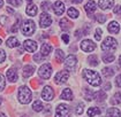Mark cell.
<instances>
[{
    "mask_svg": "<svg viewBox=\"0 0 121 117\" xmlns=\"http://www.w3.org/2000/svg\"><path fill=\"white\" fill-rule=\"evenodd\" d=\"M6 45L8 46L9 48H14V47H17L19 46V40L15 38V37H10L7 39L6 41Z\"/></svg>",
    "mask_w": 121,
    "mask_h": 117,
    "instance_id": "23",
    "label": "cell"
},
{
    "mask_svg": "<svg viewBox=\"0 0 121 117\" xmlns=\"http://www.w3.org/2000/svg\"><path fill=\"white\" fill-rule=\"evenodd\" d=\"M56 117H70V109L67 105H59L56 111Z\"/></svg>",
    "mask_w": 121,
    "mask_h": 117,
    "instance_id": "6",
    "label": "cell"
},
{
    "mask_svg": "<svg viewBox=\"0 0 121 117\" xmlns=\"http://www.w3.org/2000/svg\"><path fill=\"white\" fill-rule=\"evenodd\" d=\"M0 117H6V115H5V114H2V113H0Z\"/></svg>",
    "mask_w": 121,
    "mask_h": 117,
    "instance_id": "50",
    "label": "cell"
},
{
    "mask_svg": "<svg viewBox=\"0 0 121 117\" xmlns=\"http://www.w3.org/2000/svg\"><path fill=\"white\" fill-rule=\"evenodd\" d=\"M51 51H52V46L50 45V44H43L42 49H40V54L43 55V56H47V55L51 53Z\"/></svg>",
    "mask_w": 121,
    "mask_h": 117,
    "instance_id": "22",
    "label": "cell"
},
{
    "mask_svg": "<svg viewBox=\"0 0 121 117\" xmlns=\"http://www.w3.org/2000/svg\"><path fill=\"white\" fill-rule=\"evenodd\" d=\"M56 59L58 62H62V61H64L65 54H64V52H62L61 49H56Z\"/></svg>",
    "mask_w": 121,
    "mask_h": 117,
    "instance_id": "30",
    "label": "cell"
},
{
    "mask_svg": "<svg viewBox=\"0 0 121 117\" xmlns=\"http://www.w3.org/2000/svg\"><path fill=\"white\" fill-rule=\"evenodd\" d=\"M83 108H84V105L81 102V103H78L77 106H76V109H75V113H76V115L77 116H80V115H82V113H83Z\"/></svg>",
    "mask_w": 121,
    "mask_h": 117,
    "instance_id": "33",
    "label": "cell"
},
{
    "mask_svg": "<svg viewBox=\"0 0 121 117\" xmlns=\"http://www.w3.org/2000/svg\"><path fill=\"white\" fill-rule=\"evenodd\" d=\"M83 77L84 79L88 81L91 86H99L102 84V79H100V76L99 73L95 70H89V69H85L83 71Z\"/></svg>",
    "mask_w": 121,
    "mask_h": 117,
    "instance_id": "1",
    "label": "cell"
},
{
    "mask_svg": "<svg viewBox=\"0 0 121 117\" xmlns=\"http://www.w3.org/2000/svg\"><path fill=\"white\" fill-rule=\"evenodd\" d=\"M26 13L29 16H35L37 14V6L34 5V4H29L27 9H26Z\"/></svg>",
    "mask_w": 121,
    "mask_h": 117,
    "instance_id": "19",
    "label": "cell"
},
{
    "mask_svg": "<svg viewBox=\"0 0 121 117\" xmlns=\"http://www.w3.org/2000/svg\"><path fill=\"white\" fill-rule=\"evenodd\" d=\"M81 48H82V51L84 52H92L93 49L96 48V44L93 43L92 40H90V39H85L83 40L82 43H81Z\"/></svg>",
    "mask_w": 121,
    "mask_h": 117,
    "instance_id": "11",
    "label": "cell"
},
{
    "mask_svg": "<svg viewBox=\"0 0 121 117\" xmlns=\"http://www.w3.org/2000/svg\"><path fill=\"white\" fill-rule=\"evenodd\" d=\"M114 14H117V15H119V16H121V5L120 6H117L115 8H114Z\"/></svg>",
    "mask_w": 121,
    "mask_h": 117,
    "instance_id": "42",
    "label": "cell"
},
{
    "mask_svg": "<svg viewBox=\"0 0 121 117\" xmlns=\"http://www.w3.org/2000/svg\"><path fill=\"white\" fill-rule=\"evenodd\" d=\"M97 17H96V20L99 22V23H104L105 21H106V16L105 15H103V14H98V15H96Z\"/></svg>",
    "mask_w": 121,
    "mask_h": 117,
    "instance_id": "39",
    "label": "cell"
},
{
    "mask_svg": "<svg viewBox=\"0 0 121 117\" xmlns=\"http://www.w3.org/2000/svg\"><path fill=\"white\" fill-rule=\"evenodd\" d=\"M95 38H96V40H100V39H102V30H100V29H97V30H96Z\"/></svg>",
    "mask_w": 121,
    "mask_h": 117,
    "instance_id": "40",
    "label": "cell"
},
{
    "mask_svg": "<svg viewBox=\"0 0 121 117\" xmlns=\"http://www.w3.org/2000/svg\"><path fill=\"white\" fill-rule=\"evenodd\" d=\"M6 59V53L4 49H0V63H2Z\"/></svg>",
    "mask_w": 121,
    "mask_h": 117,
    "instance_id": "41",
    "label": "cell"
},
{
    "mask_svg": "<svg viewBox=\"0 0 121 117\" xmlns=\"http://www.w3.org/2000/svg\"><path fill=\"white\" fill-rule=\"evenodd\" d=\"M115 84H117V86H118V87H121V75H119V76L117 77Z\"/></svg>",
    "mask_w": 121,
    "mask_h": 117,
    "instance_id": "44",
    "label": "cell"
},
{
    "mask_svg": "<svg viewBox=\"0 0 121 117\" xmlns=\"http://www.w3.org/2000/svg\"><path fill=\"white\" fill-rule=\"evenodd\" d=\"M43 103H42V101H39V100H36L34 103H32V109L35 110V111H40V110H43Z\"/></svg>",
    "mask_w": 121,
    "mask_h": 117,
    "instance_id": "28",
    "label": "cell"
},
{
    "mask_svg": "<svg viewBox=\"0 0 121 117\" xmlns=\"http://www.w3.org/2000/svg\"><path fill=\"white\" fill-rule=\"evenodd\" d=\"M60 99L64 100H73V92L70 89H65L60 94Z\"/></svg>",
    "mask_w": 121,
    "mask_h": 117,
    "instance_id": "17",
    "label": "cell"
},
{
    "mask_svg": "<svg viewBox=\"0 0 121 117\" xmlns=\"http://www.w3.org/2000/svg\"><path fill=\"white\" fill-rule=\"evenodd\" d=\"M106 117H120V110L118 108H110L106 111Z\"/></svg>",
    "mask_w": 121,
    "mask_h": 117,
    "instance_id": "20",
    "label": "cell"
},
{
    "mask_svg": "<svg viewBox=\"0 0 121 117\" xmlns=\"http://www.w3.org/2000/svg\"><path fill=\"white\" fill-rule=\"evenodd\" d=\"M50 7H51V4H50L48 1H44V2H42V9H43L44 12L50 10Z\"/></svg>",
    "mask_w": 121,
    "mask_h": 117,
    "instance_id": "36",
    "label": "cell"
},
{
    "mask_svg": "<svg viewBox=\"0 0 121 117\" xmlns=\"http://www.w3.org/2000/svg\"><path fill=\"white\" fill-rule=\"evenodd\" d=\"M6 86V81H5V77L2 75H0V92L5 89Z\"/></svg>",
    "mask_w": 121,
    "mask_h": 117,
    "instance_id": "37",
    "label": "cell"
},
{
    "mask_svg": "<svg viewBox=\"0 0 121 117\" xmlns=\"http://www.w3.org/2000/svg\"><path fill=\"white\" fill-rule=\"evenodd\" d=\"M23 117H27V116H23Z\"/></svg>",
    "mask_w": 121,
    "mask_h": 117,
    "instance_id": "55",
    "label": "cell"
},
{
    "mask_svg": "<svg viewBox=\"0 0 121 117\" xmlns=\"http://www.w3.org/2000/svg\"><path fill=\"white\" fill-rule=\"evenodd\" d=\"M23 47H24L26 51H28L30 53H34V52H36V49H37V44H36V41L28 39V40H26V41L23 43Z\"/></svg>",
    "mask_w": 121,
    "mask_h": 117,
    "instance_id": "12",
    "label": "cell"
},
{
    "mask_svg": "<svg viewBox=\"0 0 121 117\" xmlns=\"http://www.w3.org/2000/svg\"><path fill=\"white\" fill-rule=\"evenodd\" d=\"M111 89V84L110 83H106L105 85H104V91H108Z\"/></svg>",
    "mask_w": 121,
    "mask_h": 117,
    "instance_id": "47",
    "label": "cell"
},
{
    "mask_svg": "<svg viewBox=\"0 0 121 117\" xmlns=\"http://www.w3.org/2000/svg\"><path fill=\"white\" fill-rule=\"evenodd\" d=\"M9 1V4H12L14 7H20L21 5H22V1L23 0H8Z\"/></svg>",
    "mask_w": 121,
    "mask_h": 117,
    "instance_id": "38",
    "label": "cell"
},
{
    "mask_svg": "<svg viewBox=\"0 0 121 117\" xmlns=\"http://www.w3.org/2000/svg\"><path fill=\"white\" fill-rule=\"evenodd\" d=\"M52 23V18L47 13H42L39 17V25L40 28H48Z\"/></svg>",
    "mask_w": 121,
    "mask_h": 117,
    "instance_id": "9",
    "label": "cell"
},
{
    "mask_svg": "<svg viewBox=\"0 0 121 117\" xmlns=\"http://www.w3.org/2000/svg\"><path fill=\"white\" fill-rule=\"evenodd\" d=\"M67 14H68V16H70L72 18H77L78 16H80L78 10H77V9H75V8H73V7H70V8L68 9Z\"/></svg>",
    "mask_w": 121,
    "mask_h": 117,
    "instance_id": "25",
    "label": "cell"
},
{
    "mask_svg": "<svg viewBox=\"0 0 121 117\" xmlns=\"http://www.w3.org/2000/svg\"><path fill=\"white\" fill-rule=\"evenodd\" d=\"M73 27V24L67 20V18H61V21H60V28L62 29V30H69L70 28Z\"/></svg>",
    "mask_w": 121,
    "mask_h": 117,
    "instance_id": "24",
    "label": "cell"
},
{
    "mask_svg": "<svg viewBox=\"0 0 121 117\" xmlns=\"http://www.w3.org/2000/svg\"><path fill=\"white\" fill-rule=\"evenodd\" d=\"M84 93H85V94H84V98L88 100V101H91V100L93 99V94L90 91L88 92V89H84Z\"/></svg>",
    "mask_w": 121,
    "mask_h": 117,
    "instance_id": "34",
    "label": "cell"
},
{
    "mask_svg": "<svg viewBox=\"0 0 121 117\" xmlns=\"http://www.w3.org/2000/svg\"><path fill=\"white\" fill-rule=\"evenodd\" d=\"M42 57H43V55H42L40 53H39V54H36L35 56H34V60H35V61H37V62H39Z\"/></svg>",
    "mask_w": 121,
    "mask_h": 117,
    "instance_id": "45",
    "label": "cell"
},
{
    "mask_svg": "<svg viewBox=\"0 0 121 117\" xmlns=\"http://www.w3.org/2000/svg\"><path fill=\"white\" fill-rule=\"evenodd\" d=\"M4 6V0H0V8Z\"/></svg>",
    "mask_w": 121,
    "mask_h": 117,
    "instance_id": "49",
    "label": "cell"
},
{
    "mask_svg": "<svg viewBox=\"0 0 121 117\" xmlns=\"http://www.w3.org/2000/svg\"><path fill=\"white\" fill-rule=\"evenodd\" d=\"M117 45H118V43H117V40H115L114 38H112V37H107V38L103 41L102 49L103 51H105V52H111V54H112L113 52H115V49H117Z\"/></svg>",
    "mask_w": 121,
    "mask_h": 117,
    "instance_id": "3",
    "label": "cell"
},
{
    "mask_svg": "<svg viewBox=\"0 0 121 117\" xmlns=\"http://www.w3.org/2000/svg\"><path fill=\"white\" fill-rule=\"evenodd\" d=\"M21 30H22V33L24 36H31L35 30H36V25H35V22L31 21V20H27L22 23L21 25Z\"/></svg>",
    "mask_w": 121,
    "mask_h": 117,
    "instance_id": "4",
    "label": "cell"
},
{
    "mask_svg": "<svg viewBox=\"0 0 121 117\" xmlns=\"http://www.w3.org/2000/svg\"><path fill=\"white\" fill-rule=\"evenodd\" d=\"M112 103H114V105H120L121 103V93L120 92H117V93L113 95Z\"/></svg>",
    "mask_w": 121,
    "mask_h": 117,
    "instance_id": "31",
    "label": "cell"
},
{
    "mask_svg": "<svg viewBox=\"0 0 121 117\" xmlns=\"http://www.w3.org/2000/svg\"><path fill=\"white\" fill-rule=\"evenodd\" d=\"M53 10L56 13V15L58 16H61L65 12V4L61 2V1H56V4L53 5Z\"/></svg>",
    "mask_w": 121,
    "mask_h": 117,
    "instance_id": "13",
    "label": "cell"
},
{
    "mask_svg": "<svg viewBox=\"0 0 121 117\" xmlns=\"http://www.w3.org/2000/svg\"><path fill=\"white\" fill-rule=\"evenodd\" d=\"M27 1H29V2H31V0H27Z\"/></svg>",
    "mask_w": 121,
    "mask_h": 117,
    "instance_id": "52",
    "label": "cell"
},
{
    "mask_svg": "<svg viewBox=\"0 0 121 117\" xmlns=\"http://www.w3.org/2000/svg\"><path fill=\"white\" fill-rule=\"evenodd\" d=\"M0 105H1V98H0Z\"/></svg>",
    "mask_w": 121,
    "mask_h": 117,
    "instance_id": "53",
    "label": "cell"
},
{
    "mask_svg": "<svg viewBox=\"0 0 121 117\" xmlns=\"http://www.w3.org/2000/svg\"><path fill=\"white\" fill-rule=\"evenodd\" d=\"M32 99V93H31V91L29 87L27 86H21L19 89V100L21 103H24V105H27L29 103L30 101Z\"/></svg>",
    "mask_w": 121,
    "mask_h": 117,
    "instance_id": "2",
    "label": "cell"
},
{
    "mask_svg": "<svg viewBox=\"0 0 121 117\" xmlns=\"http://www.w3.org/2000/svg\"><path fill=\"white\" fill-rule=\"evenodd\" d=\"M114 55L111 54V53H108V54H105V55H103V61L105 63H111L114 61Z\"/></svg>",
    "mask_w": 121,
    "mask_h": 117,
    "instance_id": "29",
    "label": "cell"
},
{
    "mask_svg": "<svg viewBox=\"0 0 121 117\" xmlns=\"http://www.w3.org/2000/svg\"><path fill=\"white\" fill-rule=\"evenodd\" d=\"M0 44H1V39H0Z\"/></svg>",
    "mask_w": 121,
    "mask_h": 117,
    "instance_id": "54",
    "label": "cell"
},
{
    "mask_svg": "<svg viewBox=\"0 0 121 117\" xmlns=\"http://www.w3.org/2000/svg\"><path fill=\"white\" fill-rule=\"evenodd\" d=\"M72 1H73L74 4H80V2H82L83 0H72Z\"/></svg>",
    "mask_w": 121,
    "mask_h": 117,
    "instance_id": "48",
    "label": "cell"
},
{
    "mask_svg": "<svg viewBox=\"0 0 121 117\" xmlns=\"http://www.w3.org/2000/svg\"><path fill=\"white\" fill-rule=\"evenodd\" d=\"M61 37H62V39L65 40L66 44H68V41H69V36H68V35H61Z\"/></svg>",
    "mask_w": 121,
    "mask_h": 117,
    "instance_id": "46",
    "label": "cell"
},
{
    "mask_svg": "<svg viewBox=\"0 0 121 117\" xmlns=\"http://www.w3.org/2000/svg\"><path fill=\"white\" fill-rule=\"evenodd\" d=\"M107 29H108L110 33H119V31H120V24H119L118 22L113 21V22H111V23L108 24Z\"/></svg>",
    "mask_w": 121,
    "mask_h": 117,
    "instance_id": "16",
    "label": "cell"
},
{
    "mask_svg": "<svg viewBox=\"0 0 121 117\" xmlns=\"http://www.w3.org/2000/svg\"><path fill=\"white\" fill-rule=\"evenodd\" d=\"M68 78H69V72L66 71V70H61L56 75L54 81H56V84H65L66 81H68Z\"/></svg>",
    "mask_w": 121,
    "mask_h": 117,
    "instance_id": "7",
    "label": "cell"
},
{
    "mask_svg": "<svg viewBox=\"0 0 121 117\" xmlns=\"http://www.w3.org/2000/svg\"><path fill=\"white\" fill-rule=\"evenodd\" d=\"M113 4H114V0H99L98 1V6L103 10H106V9L113 7Z\"/></svg>",
    "mask_w": 121,
    "mask_h": 117,
    "instance_id": "14",
    "label": "cell"
},
{
    "mask_svg": "<svg viewBox=\"0 0 121 117\" xmlns=\"http://www.w3.org/2000/svg\"><path fill=\"white\" fill-rule=\"evenodd\" d=\"M35 71V68L32 65H26L23 68V78H27V77H30Z\"/></svg>",
    "mask_w": 121,
    "mask_h": 117,
    "instance_id": "21",
    "label": "cell"
},
{
    "mask_svg": "<svg viewBox=\"0 0 121 117\" xmlns=\"http://www.w3.org/2000/svg\"><path fill=\"white\" fill-rule=\"evenodd\" d=\"M88 63L90 64V65H92V67H96V65H98V57L96 56V55H90L89 56V59H88Z\"/></svg>",
    "mask_w": 121,
    "mask_h": 117,
    "instance_id": "26",
    "label": "cell"
},
{
    "mask_svg": "<svg viewBox=\"0 0 121 117\" xmlns=\"http://www.w3.org/2000/svg\"><path fill=\"white\" fill-rule=\"evenodd\" d=\"M119 65H120V67H121V56H120V57H119Z\"/></svg>",
    "mask_w": 121,
    "mask_h": 117,
    "instance_id": "51",
    "label": "cell"
},
{
    "mask_svg": "<svg viewBox=\"0 0 121 117\" xmlns=\"http://www.w3.org/2000/svg\"><path fill=\"white\" fill-rule=\"evenodd\" d=\"M39 76L43 78V79H48L51 77V73H52V65L50 63H45L43 64L40 68H39Z\"/></svg>",
    "mask_w": 121,
    "mask_h": 117,
    "instance_id": "5",
    "label": "cell"
},
{
    "mask_svg": "<svg viewBox=\"0 0 121 117\" xmlns=\"http://www.w3.org/2000/svg\"><path fill=\"white\" fill-rule=\"evenodd\" d=\"M42 98L45 100V101H51L54 98V92L53 89L51 86H45L43 91H42Z\"/></svg>",
    "mask_w": 121,
    "mask_h": 117,
    "instance_id": "10",
    "label": "cell"
},
{
    "mask_svg": "<svg viewBox=\"0 0 121 117\" xmlns=\"http://www.w3.org/2000/svg\"><path fill=\"white\" fill-rule=\"evenodd\" d=\"M6 76H7L8 81H12V83L17 81V72L15 71L14 69H9V70L7 71V73H6Z\"/></svg>",
    "mask_w": 121,
    "mask_h": 117,
    "instance_id": "18",
    "label": "cell"
},
{
    "mask_svg": "<svg viewBox=\"0 0 121 117\" xmlns=\"http://www.w3.org/2000/svg\"><path fill=\"white\" fill-rule=\"evenodd\" d=\"M96 97H97V99H98V98H100V99H99L100 102L106 99V94H105V92H104V91H99V92L96 94Z\"/></svg>",
    "mask_w": 121,
    "mask_h": 117,
    "instance_id": "35",
    "label": "cell"
},
{
    "mask_svg": "<svg viewBox=\"0 0 121 117\" xmlns=\"http://www.w3.org/2000/svg\"><path fill=\"white\" fill-rule=\"evenodd\" d=\"M76 64H77V59H76L75 55H69V56L66 57L65 67L69 70V71H73V70H74L75 67H76Z\"/></svg>",
    "mask_w": 121,
    "mask_h": 117,
    "instance_id": "8",
    "label": "cell"
},
{
    "mask_svg": "<svg viewBox=\"0 0 121 117\" xmlns=\"http://www.w3.org/2000/svg\"><path fill=\"white\" fill-rule=\"evenodd\" d=\"M99 114H100V109L96 108V107L89 108V110H88V116L89 117H93V116H96V115H99Z\"/></svg>",
    "mask_w": 121,
    "mask_h": 117,
    "instance_id": "27",
    "label": "cell"
},
{
    "mask_svg": "<svg viewBox=\"0 0 121 117\" xmlns=\"http://www.w3.org/2000/svg\"><path fill=\"white\" fill-rule=\"evenodd\" d=\"M96 8H97V4L93 1V0H89L86 4H85V7H84V9H85V12L90 15V14H92L93 12L96 10Z\"/></svg>",
    "mask_w": 121,
    "mask_h": 117,
    "instance_id": "15",
    "label": "cell"
},
{
    "mask_svg": "<svg viewBox=\"0 0 121 117\" xmlns=\"http://www.w3.org/2000/svg\"><path fill=\"white\" fill-rule=\"evenodd\" d=\"M103 75H104L105 77H112V76L114 75V71H113L112 68H104V69H103Z\"/></svg>",
    "mask_w": 121,
    "mask_h": 117,
    "instance_id": "32",
    "label": "cell"
},
{
    "mask_svg": "<svg viewBox=\"0 0 121 117\" xmlns=\"http://www.w3.org/2000/svg\"><path fill=\"white\" fill-rule=\"evenodd\" d=\"M17 30H19V20H17V22L13 25V28H12V32H17Z\"/></svg>",
    "mask_w": 121,
    "mask_h": 117,
    "instance_id": "43",
    "label": "cell"
}]
</instances>
